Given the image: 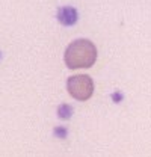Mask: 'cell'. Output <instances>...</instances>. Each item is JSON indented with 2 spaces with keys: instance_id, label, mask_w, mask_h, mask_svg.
<instances>
[{
  "instance_id": "cell-1",
  "label": "cell",
  "mask_w": 151,
  "mask_h": 157,
  "mask_svg": "<svg viewBox=\"0 0 151 157\" xmlns=\"http://www.w3.org/2000/svg\"><path fill=\"white\" fill-rule=\"evenodd\" d=\"M64 60L70 70L91 68L97 60V47L89 39H76L67 47Z\"/></svg>"
},
{
  "instance_id": "cell-2",
  "label": "cell",
  "mask_w": 151,
  "mask_h": 157,
  "mask_svg": "<svg viewBox=\"0 0 151 157\" xmlns=\"http://www.w3.org/2000/svg\"><path fill=\"white\" fill-rule=\"evenodd\" d=\"M70 95L79 101H86L94 94V80L86 74L71 76L67 82Z\"/></svg>"
},
{
  "instance_id": "cell-3",
  "label": "cell",
  "mask_w": 151,
  "mask_h": 157,
  "mask_svg": "<svg viewBox=\"0 0 151 157\" xmlns=\"http://www.w3.org/2000/svg\"><path fill=\"white\" fill-rule=\"evenodd\" d=\"M57 20L62 26H74L79 20V12L73 6H62L57 11Z\"/></svg>"
},
{
  "instance_id": "cell-4",
  "label": "cell",
  "mask_w": 151,
  "mask_h": 157,
  "mask_svg": "<svg viewBox=\"0 0 151 157\" xmlns=\"http://www.w3.org/2000/svg\"><path fill=\"white\" fill-rule=\"evenodd\" d=\"M71 115H73V107L70 104L64 103V104H60L57 107V117L60 118V119H70Z\"/></svg>"
},
{
  "instance_id": "cell-5",
  "label": "cell",
  "mask_w": 151,
  "mask_h": 157,
  "mask_svg": "<svg viewBox=\"0 0 151 157\" xmlns=\"http://www.w3.org/2000/svg\"><path fill=\"white\" fill-rule=\"evenodd\" d=\"M53 132H55V136L60 137V139H65V137L68 136V130L65 127H55Z\"/></svg>"
},
{
  "instance_id": "cell-6",
  "label": "cell",
  "mask_w": 151,
  "mask_h": 157,
  "mask_svg": "<svg viewBox=\"0 0 151 157\" xmlns=\"http://www.w3.org/2000/svg\"><path fill=\"white\" fill-rule=\"evenodd\" d=\"M112 97H113V101H115V103H119V101H122V94H119V92H115Z\"/></svg>"
}]
</instances>
